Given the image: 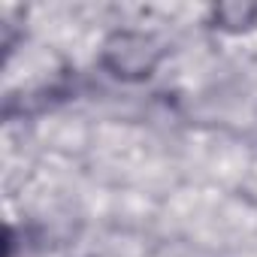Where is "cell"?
<instances>
[{"label":"cell","instance_id":"6da1fadb","mask_svg":"<svg viewBox=\"0 0 257 257\" xmlns=\"http://www.w3.org/2000/svg\"><path fill=\"white\" fill-rule=\"evenodd\" d=\"M161 52L155 49V40L152 37H143V34H115L106 49H103V61L106 67L115 73V76H124V79H143L155 70Z\"/></svg>","mask_w":257,"mask_h":257},{"label":"cell","instance_id":"7a4b0ae2","mask_svg":"<svg viewBox=\"0 0 257 257\" xmlns=\"http://www.w3.org/2000/svg\"><path fill=\"white\" fill-rule=\"evenodd\" d=\"M254 22H257V7H248V4L215 7V28L221 31H248Z\"/></svg>","mask_w":257,"mask_h":257}]
</instances>
